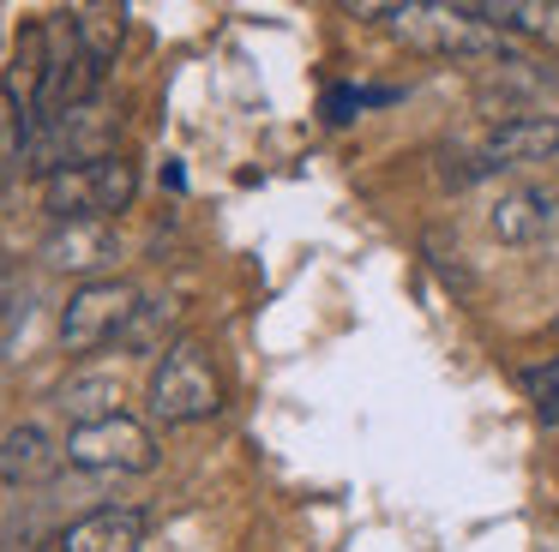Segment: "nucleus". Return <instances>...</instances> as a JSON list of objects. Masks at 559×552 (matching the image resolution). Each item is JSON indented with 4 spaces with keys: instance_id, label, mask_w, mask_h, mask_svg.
Wrapping results in <instances>:
<instances>
[{
    "instance_id": "20e7f679",
    "label": "nucleus",
    "mask_w": 559,
    "mask_h": 552,
    "mask_svg": "<svg viewBox=\"0 0 559 552\" xmlns=\"http://www.w3.org/2000/svg\"><path fill=\"white\" fill-rule=\"evenodd\" d=\"M139 312V288L121 276H103V283H79L73 300L61 307V348L67 355H97V348L121 343L127 324Z\"/></svg>"
},
{
    "instance_id": "dca6fc26",
    "label": "nucleus",
    "mask_w": 559,
    "mask_h": 552,
    "mask_svg": "<svg viewBox=\"0 0 559 552\" xmlns=\"http://www.w3.org/2000/svg\"><path fill=\"white\" fill-rule=\"evenodd\" d=\"M355 108V91H331V120H349Z\"/></svg>"
},
{
    "instance_id": "f8f14e48",
    "label": "nucleus",
    "mask_w": 559,
    "mask_h": 552,
    "mask_svg": "<svg viewBox=\"0 0 559 552\" xmlns=\"http://www.w3.org/2000/svg\"><path fill=\"white\" fill-rule=\"evenodd\" d=\"M67 24H73L79 48H85L97 67H109V60L121 55V43H127V7H109V0L73 7V12H67Z\"/></svg>"
},
{
    "instance_id": "f3484780",
    "label": "nucleus",
    "mask_w": 559,
    "mask_h": 552,
    "mask_svg": "<svg viewBox=\"0 0 559 552\" xmlns=\"http://www.w3.org/2000/svg\"><path fill=\"white\" fill-rule=\"evenodd\" d=\"M554 84H559V60H554Z\"/></svg>"
},
{
    "instance_id": "1a4fd4ad",
    "label": "nucleus",
    "mask_w": 559,
    "mask_h": 552,
    "mask_svg": "<svg viewBox=\"0 0 559 552\" xmlns=\"http://www.w3.org/2000/svg\"><path fill=\"white\" fill-rule=\"evenodd\" d=\"M61 463H67V451L37 427V420L0 432V487H43V480H55Z\"/></svg>"
},
{
    "instance_id": "ddd939ff",
    "label": "nucleus",
    "mask_w": 559,
    "mask_h": 552,
    "mask_svg": "<svg viewBox=\"0 0 559 552\" xmlns=\"http://www.w3.org/2000/svg\"><path fill=\"white\" fill-rule=\"evenodd\" d=\"M469 12L499 36H559V7H542V0H481Z\"/></svg>"
},
{
    "instance_id": "f03ea898",
    "label": "nucleus",
    "mask_w": 559,
    "mask_h": 552,
    "mask_svg": "<svg viewBox=\"0 0 559 552\" xmlns=\"http://www.w3.org/2000/svg\"><path fill=\"white\" fill-rule=\"evenodd\" d=\"M397 31L409 48H427V55H445V60H475V67L518 60L511 36L487 31L469 7H397Z\"/></svg>"
},
{
    "instance_id": "f257e3e1",
    "label": "nucleus",
    "mask_w": 559,
    "mask_h": 552,
    "mask_svg": "<svg viewBox=\"0 0 559 552\" xmlns=\"http://www.w3.org/2000/svg\"><path fill=\"white\" fill-rule=\"evenodd\" d=\"M133 192H139V168L115 151V156H103V163L49 175L43 180V211H49L55 223H115V216L133 204Z\"/></svg>"
},
{
    "instance_id": "9d476101",
    "label": "nucleus",
    "mask_w": 559,
    "mask_h": 552,
    "mask_svg": "<svg viewBox=\"0 0 559 552\" xmlns=\"http://www.w3.org/2000/svg\"><path fill=\"white\" fill-rule=\"evenodd\" d=\"M554 211H559V199L547 187H511V192H499V199H493L487 223H493L499 240L530 247V240H542L547 228H554Z\"/></svg>"
},
{
    "instance_id": "6e6552de",
    "label": "nucleus",
    "mask_w": 559,
    "mask_h": 552,
    "mask_svg": "<svg viewBox=\"0 0 559 552\" xmlns=\"http://www.w3.org/2000/svg\"><path fill=\"white\" fill-rule=\"evenodd\" d=\"M55 552H145V511H133V504H103V511L67 523Z\"/></svg>"
},
{
    "instance_id": "39448f33",
    "label": "nucleus",
    "mask_w": 559,
    "mask_h": 552,
    "mask_svg": "<svg viewBox=\"0 0 559 552\" xmlns=\"http://www.w3.org/2000/svg\"><path fill=\"white\" fill-rule=\"evenodd\" d=\"M61 451L73 468H91V475H151L157 468V439L133 415L97 420V427H73Z\"/></svg>"
},
{
    "instance_id": "0eeeda50",
    "label": "nucleus",
    "mask_w": 559,
    "mask_h": 552,
    "mask_svg": "<svg viewBox=\"0 0 559 552\" xmlns=\"http://www.w3.org/2000/svg\"><path fill=\"white\" fill-rule=\"evenodd\" d=\"M554 156H559V120L554 115H518V120H499L481 139V175L523 168V163H554Z\"/></svg>"
},
{
    "instance_id": "2eb2a0df",
    "label": "nucleus",
    "mask_w": 559,
    "mask_h": 552,
    "mask_svg": "<svg viewBox=\"0 0 559 552\" xmlns=\"http://www.w3.org/2000/svg\"><path fill=\"white\" fill-rule=\"evenodd\" d=\"M518 379H523V391H530V403H535V415H542V427H554V420H559V355L542 360V367H523Z\"/></svg>"
},
{
    "instance_id": "423d86ee",
    "label": "nucleus",
    "mask_w": 559,
    "mask_h": 552,
    "mask_svg": "<svg viewBox=\"0 0 559 552\" xmlns=\"http://www.w3.org/2000/svg\"><path fill=\"white\" fill-rule=\"evenodd\" d=\"M115 259H121L115 223H55L49 240H43V264L61 276H85V283H103V271Z\"/></svg>"
},
{
    "instance_id": "7ed1b4c3",
    "label": "nucleus",
    "mask_w": 559,
    "mask_h": 552,
    "mask_svg": "<svg viewBox=\"0 0 559 552\" xmlns=\"http://www.w3.org/2000/svg\"><path fill=\"white\" fill-rule=\"evenodd\" d=\"M223 408V379L211 367V355L199 343H169L151 372V415L163 427H193V420H211Z\"/></svg>"
},
{
    "instance_id": "9b49d317",
    "label": "nucleus",
    "mask_w": 559,
    "mask_h": 552,
    "mask_svg": "<svg viewBox=\"0 0 559 552\" xmlns=\"http://www.w3.org/2000/svg\"><path fill=\"white\" fill-rule=\"evenodd\" d=\"M55 403L73 415V427H97V420H115V415H127V384L115 379V372H79V379H67L61 384V396Z\"/></svg>"
},
{
    "instance_id": "4468645a",
    "label": "nucleus",
    "mask_w": 559,
    "mask_h": 552,
    "mask_svg": "<svg viewBox=\"0 0 559 552\" xmlns=\"http://www.w3.org/2000/svg\"><path fill=\"white\" fill-rule=\"evenodd\" d=\"M13 168H25V108L0 84V175H13Z\"/></svg>"
}]
</instances>
